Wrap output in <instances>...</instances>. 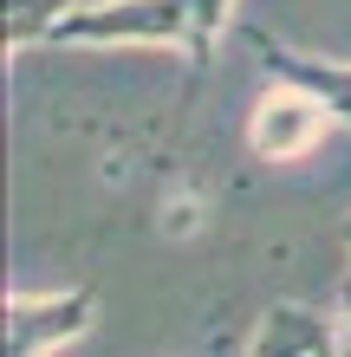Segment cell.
I'll list each match as a JSON object with an SVG mask.
<instances>
[{
  "mask_svg": "<svg viewBox=\"0 0 351 357\" xmlns=\"http://www.w3.org/2000/svg\"><path fill=\"white\" fill-rule=\"evenodd\" d=\"M234 0H91L52 26V46H182L202 72Z\"/></svg>",
  "mask_w": 351,
  "mask_h": 357,
  "instance_id": "obj_1",
  "label": "cell"
},
{
  "mask_svg": "<svg viewBox=\"0 0 351 357\" xmlns=\"http://www.w3.org/2000/svg\"><path fill=\"white\" fill-rule=\"evenodd\" d=\"M91 319H98V299L85 286L78 292H13L7 312H0V331H7V351L39 357V351H59V344L85 338Z\"/></svg>",
  "mask_w": 351,
  "mask_h": 357,
  "instance_id": "obj_2",
  "label": "cell"
},
{
  "mask_svg": "<svg viewBox=\"0 0 351 357\" xmlns=\"http://www.w3.org/2000/svg\"><path fill=\"white\" fill-rule=\"evenodd\" d=\"M325 123H332V111L306 85H286L280 78V85L254 104V117H247V143H254V156H267V162H293V156H306L325 137Z\"/></svg>",
  "mask_w": 351,
  "mask_h": 357,
  "instance_id": "obj_3",
  "label": "cell"
},
{
  "mask_svg": "<svg viewBox=\"0 0 351 357\" xmlns=\"http://www.w3.org/2000/svg\"><path fill=\"white\" fill-rule=\"evenodd\" d=\"M247 351H293V357H313V351H345V325H338V312L274 305V312L260 319V331L247 338Z\"/></svg>",
  "mask_w": 351,
  "mask_h": 357,
  "instance_id": "obj_4",
  "label": "cell"
},
{
  "mask_svg": "<svg viewBox=\"0 0 351 357\" xmlns=\"http://www.w3.org/2000/svg\"><path fill=\"white\" fill-rule=\"evenodd\" d=\"M254 52H260V66L274 72V78H286V85H306L338 123H351V66L306 59V52H293V46H274V39H254Z\"/></svg>",
  "mask_w": 351,
  "mask_h": 357,
  "instance_id": "obj_5",
  "label": "cell"
},
{
  "mask_svg": "<svg viewBox=\"0 0 351 357\" xmlns=\"http://www.w3.org/2000/svg\"><path fill=\"white\" fill-rule=\"evenodd\" d=\"M72 13V0H7V46H39Z\"/></svg>",
  "mask_w": 351,
  "mask_h": 357,
  "instance_id": "obj_6",
  "label": "cell"
}]
</instances>
